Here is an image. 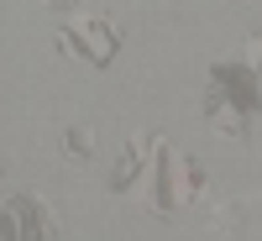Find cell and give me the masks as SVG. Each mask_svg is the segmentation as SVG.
I'll return each instance as SVG.
<instances>
[{"label": "cell", "mask_w": 262, "mask_h": 241, "mask_svg": "<svg viewBox=\"0 0 262 241\" xmlns=\"http://www.w3.org/2000/svg\"><path fill=\"white\" fill-rule=\"evenodd\" d=\"M247 58H257V69H262V37H257V42H247Z\"/></svg>", "instance_id": "cell-1"}]
</instances>
